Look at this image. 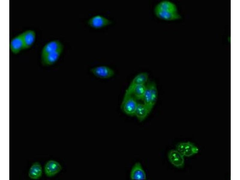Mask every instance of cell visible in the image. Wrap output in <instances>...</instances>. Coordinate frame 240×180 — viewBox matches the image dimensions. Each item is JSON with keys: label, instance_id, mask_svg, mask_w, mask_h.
<instances>
[{"label": "cell", "instance_id": "cell-1", "mask_svg": "<svg viewBox=\"0 0 240 180\" xmlns=\"http://www.w3.org/2000/svg\"><path fill=\"white\" fill-rule=\"evenodd\" d=\"M154 11L158 18L164 20H175L181 18L176 5L169 0H164L159 2L155 6Z\"/></svg>", "mask_w": 240, "mask_h": 180}, {"label": "cell", "instance_id": "cell-2", "mask_svg": "<svg viewBox=\"0 0 240 180\" xmlns=\"http://www.w3.org/2000/svg\"><path fill=\"white\" fill-rule=\"evenodd\" d=\"M158 90L155 83L149 82L146 84V88L143 101V103L151 111L156 102Z\"/></svg>", "mask_w": 240, "mask_h": 180}, {"label": "cell", "instance_id": "cell-3", "mask_svg": "<svg viewBox=\"0 0 240 180\" xmlns=\"http://www.w3.org/2000/svg\"><path fill=\"white\" fill-rule=\"evenodd\" d=\"M138 102L136 99L132 95L124 94L121 104V109L127 115H134Z\"/></svg>", "mask_w": 240, "mask_h": 180}, {"label": "cell", "instance_id": "cell-4", "mask_svg": "<svg viewBox=\"0 0 240 180\" xmlns=\"http://www.w3.org/2000/svg\"><path fill=\"white\" fill-rule=\"evenodd\" d=\"M90 72L95 76L101 79H108L115 74L114 70L107 66L100 65L92 68Z\"/></svg>", "mask_w": 240, "mask_h": 180}, {"label": "cell", "instance_id": "cell-5", "mask_svg": "<svg viewBox=\"0 0 240 180\" xmlns=\"http://www.w3.org/2000/svg\"><path fill=\"white\" fill-rule=\"evenodd\" d=\"M176 150L184 157H189L198 153L199 149L193 143L189 142H181L178 144Z\"/></svg>", "mask_w": 240, "mask_h": 180}, {"label": "cell", "instance_id": "cell-6", "mask_svg": "<svg viewBox=\"0 0 240 180\" xmlns=\"http://www.w3.org/2000/svg\"><path fill=\"white\" fill-rule=\"evenodd\" d=\"M88 25L90 27L99 29L111 25L112 21L100 15H96L90 18L87 21Z\"/></svg>", "mask_w": 240, "mask_h": 180}, {"label": "cell", "instance_id": "cell-7", "mask_svg": "<svg viewBox=\"0 0 240 180\" xmlns=\"http://www.w3.org/2000/svg\"><path fill=\"white\" fill-rule=\"evenodd\" d=\"M168 157L170 162L175 166L180 168L184 166V157L177 150H170L168 152Z\"/></svg>", "mask_w": 240, "mask_h": 180}, {"label": "cell", "instance_id": "cell-8", "mask_svg": "<svg viewBox=\"0 0 240 180\" xmlns=\"http://www.w3.org/2000/svg\"><path fill=\"white\" fill-rule=\"evenodd\" d=\"M62 169V166L58 162L50 160L45 165L44 172L47 177H52L59 172Z\"/></svg>", "mask_w": 240, "mask_h": 180}, {"label": "cell", "instance_id": "cell-9", "mask_svg": "<svg viewBox=\"0 0 240 180\" xmlns=\"http://www.w3.org/2000/svg\"><path fill=\"white\" fill-rule=\"evenodd\" d=\"M10 47L11 51L14 54H17L22 50L25 49L24 43L21 33L11 39L10 42Z\"/></svg>", "mask_w": 240, "mask_h": 180}, {"label": "cell", "instance_id": "cell-10", "mask_svg": "<svg viewBox=\"0 0 240 180\" xmlns=\"http://www.w3.org/2000/svg\"><path fill=\"white\" fill-rule=\"evenodd\" d=\"M130 177L133 180L146 179V173L139 162L135 163L132 167L130 172Z\"/></svg>", "mask_w": 240, "mask_h": 180}, {"label": "cell", "instance_id": "cell-11", "mask_svg": "<svg viewBox=\"0 0 240 180\" xmlns=\"http://www.w3.org/2000/svg\"><path fill=\"white\" fill-rule=\"evenodd\" d=\"M62 48H63V45L59 40H54L51 41L47 43L43 47L41 58Z\"/></svg>", "mask_w": 240, "mask_h": 180}, {"label": "cell", "instance_id": "cell-12", "mask_svg": "<svg viewBox=\"0 0 240 180\" xmlns=\"http://www.w3.org/2000/svg\"><path fill=\"white\" fill-rule=\"evenodd\" d=\"M63 49V48H61L41 58L42 64L45 66H49L54 64L59 58Z\"/></svg>", "mask_w": 240, "mask_h": 180}, {"label": "cell", "instance_id": "cell-13", "mask_svg": "<svg viewBox=\"0 0 240 180\" xmlns=\"http://www.w3.org/2000/svg\"><path fill=\"white\" fill-rule=\"evenodd\" d=\"M148 76L146 72H142L137 75L132 80L126 91H130L135 86L146 84L148 79Z\"/></svg>", "mask_w": 240, "mask_h": 180}, {"label": "cell", "instance_id": "cell-14", "mask_svg": "<svg viewBox=\"0 0 240 180\" xmlns=\"http://www.w3.org/2000/svg\"><path fill=\"white\" fill-rule=\"evenodd\" d=\"M146 84H142L136 86L130 91L125 92V94L132 95L137 100H143L145 94Z\"/></svg>", "mask_w": 240, "mask_h": 180}, {"label": "cell", "instance_id": "cell-15", "mask_svg": "<svg viewBox=\"0 0 240 180\" xmlns=\"http://www.w3.org/2000/svg\"><path fill=\"white\" fill-rule=\"evenodd\" d=\"M21 34L24 43L25 49L30 48L35 40V32L32 30H28L24 32Z\"/></svg>", "mask_w": 240, "mask_h": 180}, {"label": "cell", "instance_id": "cell-16", "mask_svg": "<svg viewBox=\"0 0 240 180\" xmlns=\"http://www.w3.org/2000/svg\"><path fill=\"white\" fill-rule=\"evenodd\" d=\"M151 111L143 103L138 102L134 115L140 121L144 120Z\"/></svg>", "mask_w": 240, "mask_h": 180}, {"label": "cell", "instance_id": "cell-17", "mask_svg": "<svg viewBox=\"0 0 240 180\" xmlns=\"http://www.w3.org/2000/svg\"><path fill=\"white\" fill-rule=\"evenodd\" d=\"M42 173V168L40 164L38 162H35L30 168L28 176L32 179H37L41 176Z\"/></svg>", "mask_w": 240, "mask_h": 180}]
</instances>
